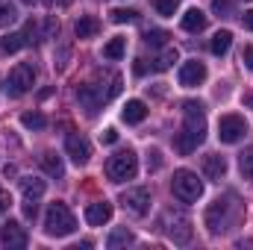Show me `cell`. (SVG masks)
<instances>
[{
	"instance_id": "5b68a950",
	"label": "cell",
	"mask_w": 253,
	"mask_h": 250,
	"mask_svg": "<svg viewBox=\"0 0 253 250\" xmlns=\"http://www.w3.org/2000/svg\"><path fill=\"white\" fill-rule=\"evenodd\" d=\"M138 174V156L132 150H121L115 156H109L106 162V177L112 183H124V180H132Z\"/></svg>"
},
{
	"instance_id": "4316f807",
	"label": "cell",
	"mask_w": 253,
	"mask_h": 250,
	"mask_svg": "<svg viewBox=\"0 0 253 250\" xmlns=\"http://www.w3.org/2000/svg\"><path fill=\"white\" fill-rule=\"evenodd\" d=\"M239 171H242L245 180H253V147L245 150V153H239Z\"/></svg>"
},
{
	"instance_id": "603a6c76",
	"label": "cell",
	"mask_w": 253,
	"mask_h": 250,
	"mask_svg": "<svg viewBox=\"0 0 253 250\" xmlns=\"http://www.w3.org/2000/svg\"><path fill=\"white\" fill-rule=\"evenodd\" d=\"M18 21V6L12 0H0V27H9Z\"/></svg>"
},
{
	"instance_id": "4dcf8cb0",
	"label": "cell",
	"mask_w": 253,
	"mask_h": 250,
	"mask_svg": "<svg viewBox=\"0 0 253 250\" xmlns=\"http://www.w3.org/2000/svg\"><path fill=\"white\" fill-rule=\"evenodd\" d=\"M153 6H156V12H159V15H165V18H171V15L177 12V6H180V0H153Z\"/></svg>"
},
{
	"instance_id": "5bb4252c",
	"label": "cell",
	"mask_w": 253,
	"mask_h": 250,
	"mask_svg": "<svg viewBox=\"0 0 253 250\" xmlns=\"http://www.w3.org/2000/svg\"><path fill=\"white\" fill-rule=\"evenodd\" d=\"M203 80H206V65L200 62V59L183 62V68H180V85H183V88H194V85H200Z\"/></svg>"
},
{
	"instance_id": "74e56055",
	"label": "cell",
	"mask_w": 253,
	"mask_h": 250,
	"mask_svg": "<svg viewBox=\"0 0 253 250\" xmlns=\"http://www.w3.org/2000/svg\"><path fill=\"white\" fill-rule=\"evenodd\" d=\"M44 3H47V6H56V3H59V6H68L71 0H44Z\"/></svg>"
},
{
	"instance_id": "52a82bcc",
	"label": "cell",
	"mask_w": 253,
	"mask_h": 250,
	"mask_svg": "<svg viewBox=\"0 0 253 250\" xmlns=\"http://www.w3.org/2000/svg\"><path fill=\"white\" fill-rule=\"evenodd\" d=\"M44 188H47V183H44V180H39V177H24V180H21V194H24L21 209H24V218H27V221H36L39 200H42Z\"/></svg>"
},
{
	"instance_id": "836d02e7",
	"label": "cell",
	"mask_w": 253,
	"mask_h": 250,
	"mask_svg": "<svg viewBox=\"0 0 253 250\" xmlns=\"http://www.w3.org/2000/svg\"><path fill=\"white\" fill-rule=\"evenodd\" d=\"M242 62L248 65V71H253V47H245V53H242Z\"/></svg>"
},
{
	"instance_id": "484cf974",
	"label": "cell",
	"mask_w": 253,
	"mask_h": 250,
	"mask_svg": "<svg viewBox=\"0 0 253 250\" xmlns=\"http://www.w3.org/2000/svg\"><path fill=\"white\" fill-rule=\"evenodd\" d=\"M132 242H135V239H132V233H129V230H115V233L109 236V242H106V245L115 250V248H126V245H132Z\"/></svg>"
},
{
	"instance_id": "7a4b0ae2",
	"label": "cell",
	"mask_w": 253,
	"mask_h": 250,
	"mask_svg": "<svg viewBox=\"0 0 253 250\" xmlns=\"http://www.w3.org/2000/svg\"><path fill=\"white\" fill-rule=\"evenodd\" d=\"M236 218H239V203H236L233 194H230V197H218L215 203H209V209H206V215H203V221H206V227H209L212 236L227 233V230L236 224Z\"/></svg>"
},
{
	"instance_id": "3957f363",
	"label": "cell",
	"mask_w": 253,
	"mask_h": 250,
	"mask_svg": "<svg viewBox=\"0 0 253 250\" xmlns=\"http://www.w3.org/2000/svg\"><path fill=\"white\" fill-rule=\"evenodd\" d=\"M74 230H77L74 212L65 206L62 200L50 203V206H47V215H44V233H47V236H56V239H65V236H71Z\"/></svg>"
},
{
	"instance_id": "d590c367",
	"label": "cell",
	"mask_w": 253,
	"mask_h": 250,
	"mask_svg": "<svg viewBox=\"0 0 253 250\" xmlns=\"http://www.w3.org/2000/svg\"><path fill=\"white\" fill-rule=\"evenodd\" d=\"M242 24H245L248 30H253V9H248V12L242 15Z\"/></svg>"
},
{
	"instance_id": "f35d334b",
	"label": "cell",
	"mask_w": 253,
	"mask_h": 250,
	"mask_svg": "<svg viewBox=\"0 0 253 250\" xmlns=\"http://www.w3.org/2000/svg\"><path fill=\"white\" fill-rule=\"evenodd\" d=\"M245 103H251L253 106V94H245Z\"/></svg>"
},
{
	"instance_id": "d4e9b609",
	"label": "cell",
	"mask_w": 253,
	"mask_h": 250,
	"mask_svg": "<svg viewBox=\"0 0 253 250\" xmlns=\"http://www.w3.org/2000/svg\"><path fill=\"white\" fill-rule=\"evenodd\" d=\"M21 124L27 126V129H44L47 126V118L42 112H24L21 115Z\"/></svg>"
},
{
	"instance_id": "7402d4cb",
	"label": "cell",
	"mask_w": 253,
	"mask_h": 250,
	"mask_svg": "<svg viewBox=\"0 0 253 250\" xmlns=\"http://www.w3.org/2000/svg\"><path fill=\"white\" fill-rule=\"evenodd\" d=\"M42 168H44V174H50V177H62L65 174V165L56 153H44V156H42Z\"/></svg>"
},
{
	"instance_id": "9c48e42d",
	"label": "cell",
	"mask_w": 253,
	"mask_h": 250,
	"mask_svg": "<svg viewBox=\"0 0 253 250\" xmlns=\"http://www.w3.org/2000/svg\"><path fill=\"white\" fill-rule=\"evenodd\" d=\"M245 132H248V121H245L242 115H224V118L218 121V138H221L224 144L242 141Z\"/></svg>"
},
{
	"instance_id": "ba28073f",
	"label": "cell",
	"mask_w": 253,
	"mask_h": 250,
	"mask_svg": "<svg viewBox=\"0 0 253 250\" xmlns=\"http://www.w3.org/2000/svg\"><path fill=\"white\" fill-rule=\"evenodd\" d=\"M33 83H36V68H33V62H18L12 68L9 80H6V91H9V97H21V94H27L33 88Z\"/></svg>"
},
{
	"instance_id": "ac0fdd59",
	"label": "cell",
	"mask_w": 253,
	"mask_h": 250,
	"mask_svg": "<svg viewBox=\"0 0 253 250\" xmlns=\"http://www.w3.org/2000/svg\"><path fill=\"white\" fill-rule=\"evenodd\" d=\"M121 118H124L126 124H141L144 118H147V106L141 103V100H126L124 112H121Z\"/></svg>"
},
{
	"instance_id": "f1b7e54d",
	"label": "cell",
	"mask_w": 253,
	"mask_h": 250,
	"mask_svg": "<svg viewBox=\"0 0 253 250\" xmlns=\"http://www.w3.org/2000/svg\"><path fill=\"white\" fill-rule=\"evenodd\" d=\"M174 62H177V50H174V47H168V50H165V53H162L156 62L150 65V71H168Z\"/></svg>"
},
{
	"instance_id": "ab89813d",
	"label": "cell",
	"mask_w": 253,
	"mask_h": 250,
	"mask_svg": "<svg viewBox=\"0 0 253 250\" xmlns=\"http://www.w3.org/2000/svg\"><path fill=\"white\" fill-rule=\"evenodd\" d=\"M24 3H33V0H24Z\"/></svg>"
},
{
	"instance_id": "6da1fadb",
	"label": "cell",
	"mask_w": 253,
	"mask_h": 250,
	"mask_svg": "<svg viewBox=\"0 0 253 250\" xmlns=\"http://www.w3.org/2000/svg\"><path fill=\"white\" fill-rule=\"evenodd\" d=\"M183 118H186V124H183V129L174 135V147H177V153L189 156V153L197 150V144H203V138H206L203 103H200V100H186V103H183Z\"/></svg>"
},
{
	"instance_id": "83f0119b",
	"label": "cell",
	"mask_w": 253,
	"mask_h": 250,
	"mask_svg": "<svg viewBox=\"0 0 253 250\" xmlns=\"http://www.w3.org/2000/svg\"><path fill=\"white\" fill-rule=\"evenodd\" d=\"M168 39H171V36H168L165 30H147V33H144V42H147L150 47H165Z\"/></svg>"
},
{
	"instance_id": "2e32d148",
	"label": "cell",
	"mask_w": 253,
	"mask_h": 250,
	"mask_svg": "<svg viewBox=\"0 0 253 250\" xmlns=\"http://www.w3.org/2000/svg\"><path fill=\"white\" fill-rule=\"evenodd\" d=\"M203 174L209 177V180H224V174H227V159L224 156H218V153H209V156H203Z\"/></svg>"
},
{
	"instance_id": "d6986e66",
	"label": "cell",
	"mask_w": 253,
	"mask_h": 250,
	"mask_svg": "<svg viewBox=\"0 0 253 250\" xmlns=\"http://www.w3.org/2000/svg\"><path fill=\"white\" fill-rule=\"evenodd\" d=\"M24 44H30V39H27L24 30H21V33H9L6 39H0V53H15V50H21Z\"/></svg>"
},
{
	"instance_id": "30bf717a",
	"label": "cell",
	"mask_w": 253,
	"mask_h": 250,
	"mask_svg": "<svg viewBox=\"0 0 253 250\" xmlns=\"http://www.w3.org/2000/svg\"><path fill=\"white\" fill-rule=\"evenodd\" d=\"M77 100H80V106L85 109V115H97L100 106L109 100V94H106L100 85H88V83H85V85L77 88Z\"/></svg>"
},
{
	"instance_id": "7c38bea8",
	"label": "cell",
	"mask_w": 253,
	"mask_h": 250,
	"mask_svg": "<svg viewBox=\"0 0 253 250\" xmlns=\"http://www.w3.org/2000/svg\"><path fill=\"white\" fill-rule=\"evenodd\" d=\"M121 203H124L126 212H132V215H147V209H150V191L147 188H126L124 194H121Z\"/></svg>"
},
{
	"instance_id": "8fae6325",
	"label": "cell",
	"mask_w": 253,
	"mask_h": 250,
	"mask_svg": "<svg viewBox=\"0 0 253 250\" xmlns=\"http://www.w3.org/2000/svg\"><path fill=\"white\" fill-rule=\"evenodd\" d=\"M65 153L74 159V165H85V162L91 159V144H88V138H85V135L71 132V135L65 138Z\"/></svg>"
},
{
	"instance_id": "8d00e7d4",
	"label": "cell",
	"mask_w": 253,
	"mask_h": 250,
	"mask_svg": "<svg viewBox=\"0 0 253 250\" xmlns=\"http://www.w3.org/2000/svg\"><path fill=\"white\" fill-rule=\"evenodd\" d=\"M3 174H6V180H9V177H15V174H18V168H15V165H6V168H3Z\"/></svg>"
},
{
	"instance_id": "44dd1931",
	"label": "cell",
	"mask_w": 253,
	"mask_h": 250,
	"mask_svg": "<svg viewBox=\"0 0 253 250\" xmlns=\"http://www.w3.org/2000/svg\"><path fill=\"white\" fill-rule=\"evenodd\" d=\"M230 44H233V33H230V30H218V33L212 36V44H209V50H212L215 56H224V53L230 50Z\"/></svg>"
},
{
	"instance_id": "d6a6232c",
	"label": "cell",
	"mask_w": 253,
	"mask_h": 250,
	"mask_svg": "<svg viewBox=\"0 0 253 250\" xmlns=\"http://www.w3.org/2000/svg\"><path fill=\"white\" fill-rule=\"evenodd\" d=\"M100 141H103V144H115V141H118V132L109 126V129H103V132H100Z\"/></svg>"
},
{
	"instance_id": "e0dca14e",
	"label": "cell",
	"mask_w": 253,
	"mask_h": 250,
	"mask_svg": "<svg viewBox=\"0 0 253 250\" xmlns=\"http://www.w3.org/2000/svg\"><path fill=\"white\" fill-rule=\"evenodd\" d=\"M74 33H77V39H91V36H97V33H100V21H97V18H91V15H83V18H77Z\"/></svg>"
},
{
	"instance_id": "cb8c5ba5",
	"label": "cell",
	"mask_w": 253,
	"mask_h": 250,
	"mask_svg": "<svg viewBox=\"0 0 253 250\" xmlns=\"http://www.w3.org/2000/svg\"><path fill=\"white\" fill-rule=\"evenodd\" d=\"M124 50H126V39L118 36V39H112V42L103 47V56H106V59H121V56H124Z\"/></svg>"
},
{
	"instance_id": "9a60e30c",
	"label": "cell",
	"mask_w": 253,
	"mask_h": 250,
	"mask_svg": "<svg viewBox=\"0 0 253 250\" xmlns=\"http://www.w3.org/2000/svg\"><path fill=\"white\" fill-rule=\"evenodd\" d=\"M109 218H112V203L97 200V203H88V206H85V221H88L91 227H103Z\"/></svg>"
},
{
	"instance_id": "1f68e13d",
	"label": "cell",
	"mask_w": 253,
	"mask_h": 250,
	"mask_svg": "<svg viewBox=\"0 0 253 250\" xmlns=\"http://www.w3.org/2000/svg\"><path fill=\"white\" fill-rule=\"evenodd\" d=\"M212 9L227 18V15H233V0H212Z\"/></svg>"
},
{
	"instance_id": "4fadbf2b",
	"label": "cell",
	"mask_w": 253,
	"mask_h": 250,
	"mask_svg": "<svg viewBox=\"0 0 253 250\" xmlns=\"http://www.w3.org/2000/svg\"><path fill=\"white\" fill-rule=\"evenodd\" d=\"M0 242H3V248H27V233H24V227L18 224V221H6L3 227H0Z\"/></svg>"
},
{
	"instance_id": "8992f818",
	"label": "cell",
	"mask_w": 253,
	"mask_h": 250,
	"mask_svg": "<svg viewBox=\"0 0 253 250\" xmlns=\"http://www.w3.org/2000/svg\"><path fill=\"white\" fill-rule=\"evenodd\" d=\"M171 188H174V197H177V200H183V203H191V200H197V197L203 194V183L197 180V174H194V171H186V168L174 171Z\"/></svg>"
},
{
	"instance_id": "e575fe53",
	"label": "cell",
	"mask_w": 253,
	"mask_h": 250,
	"mask_svg": "<svg viewBox=\"0 0 253 250\" xmlns=\"http://www.w3.org/2000/svg\"><path fill=\"white\" fill-rule=\"evenodd\" d=\"M9 203H12V200H9V194H6V191L0 188V215H3L6 209H9Z\"/></svg>"
},
{
	"instance_id": "ffe728a7",
	"label": "cell",
	"mask_w": 253,
	"mask_h": 250,
	"mask_svg": "<svg viewBox=\"0 0 253 250\" xmlns=\"http://www.w3.org/2000/svg\"><path fill=\"white\" fill-rule=\"evenodd\" d=\"M183 30H186V33H200V30H206V15H203L200 9H189V12L183 15Z\"/></svg>"
},
{
	"instance_id": "f546056e",
	"label": "cell",
	"mask_w": 253,
	"mask_h": 250,
	"mask_svg": "<svg viewBox=\"0 0 253 250\" xmlns=\"http://www.w3.org/2000/svg\"><path fill=\"white\" fill-rule=\"evenodd\" d=\"M138 12L135 9H112V24H135Z\"/></svg>"
},
{
	"instance_id": "277c9868",
	"label": "cell",
	"mask_w": 253,
	"mask_h": 250,
	"mask_svg": "<svg viewBox=\"0 0 253 250\" xmlns=\"http://www.w3.org/2000/svg\"><path fill=\"white\" fill-rule=\"evenodd\" d=\"M159 230L174 242V245H189L191 242V221L180 209H165L159 218Z\"/></svg>"
}]
</instances>
